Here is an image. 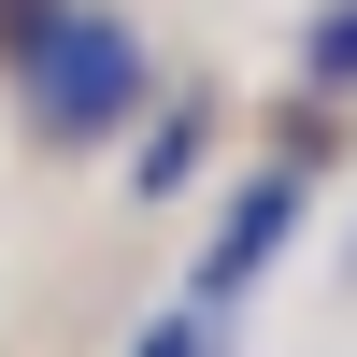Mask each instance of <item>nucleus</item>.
Here are the masks:
<instances>
[{"label":"nucleus","instance_id":"1","mask_svg":"<svg viewBox=\"0 0 357 357\" xmlns=\"http://www.w3.org/2000/svg\"><path fill=\"white\" fill-rule=\"evenodd\" d=\"M29 100H43L57 143H100L114 114L143 100V43H129L114 15H57L43 43H29Z\"/></svg>","mask_w":357,"mask_h":357},{"label":"nucleus","instance_id":"2","mask_svg":"<svg viewBox=\"0 0 357 357\" xmlns=\"http://www.w3.org/2000/svg\"><path fill=\"white\" fill-rule=\"evenodd\" d=\"M301 229V172H257L243 200H229V229H215V257H200V314H229L257 272H272V243Z\"/></svg>","mask_w":357,"mask_h":357},{"label":"nucleus","instance_id":"3","mask_svg":"<svg viewBox=\"0 0 357 357\" xmlns=\"http://www.w3.org/2000/svg\"><path fill=\"white\" fill-rule=\"evenodd\" d=\"M314 72H329V86L357 72V15H329V29H314Z\"/></svg>","mask_w":357,"mask_h":357},{"label":"nucleus","instance_id":"4","mask_svg":"<svg viewBox=\"0 0 357 357\" xmlns=\"http://www.w3.org/2000/svg\"><path fill=\"white\" fill-rule=\"evenodd\" d=\"M143 357H200V314H158V329H143Z\"/></svg>","mask_w":357,"mask_h":357}]
</instances>
